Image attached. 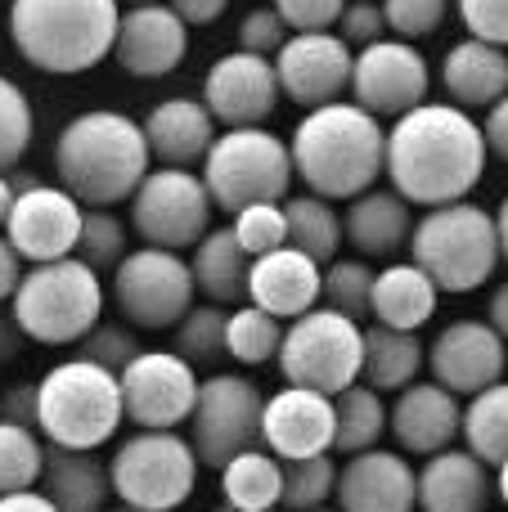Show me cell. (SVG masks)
<instances>
[{
    "label": "cell",
    "mask_w": 508,
    "mask_h": 512,
    "mask_svg": "<svg viewBox=\"0 0 508 512\" xmlns=\"http://www.w3.org/2000/svg\"><path fill=\"white\" fill-rule=\"evenodd\" d=\"M342 230L347 243L360 256H392L410 243L414 234V212L396 189H365L360 198H351L342 212Z\"/></svg>",
    "instance_id": "obj_29"
},
{
    "label": "cell",
    "mask_w": 508,
    "mask_h": 512,
    "mask_svg": "<svg viewBox=\"0 0 508 512\" xmlns=\"http://www.w3.org/2000/svg\"><path fill=\"white\" fill-rule=\"evenodd\" d=\"M45 450H50V445L41 441V432L0 418V495H14V490L41 486Z\"/></svg>",
    "instance_id": "obj_40"
},
{
    "label": "cell",
    "mask_w": 508,
    "mask_h": 512,
    "mask_svg": "<svg viewBox=\"0 0 508 512\" xmlns=\"http://www.w3.org/2000/svg\"><path fill=\"white\" fill-rule=\"evenodd\" d=\"M508 369V342L491 319H455L428 342V373L455 396H477L495 387Z\"/></svg>",
    "instance_id": "obj_18"
},
{
    "label": "cell",
    "mask_w": 508,
    "mask_h": 512,
    "mask_svg": "<svg viewBox=\"0 0 508 512\" xmlns=\"http://www.w3.org/2000/svg\"><path fill=\"white\" fill-rule=\"evenodd\" d=\"M333 504L342 512H414L419 508V472L410 468L401 450H374L351 454L338 468V490Z\"/></svg>",
    "instance_id": "obj_23"
},
{
    "label": "cell",
    "mask_w": 508,
    "mask_h": 512,
    "mask_svg": "<svg viewBox=\"0 0 508 512\" xmlns=\"http://www.w3.org/2000/svg\"><path fill=\"white\" fill-rule=\"evenodd\" d=\"M374 274L378 270H369V261H360V256H338V261H329L324 265V301L320 306H333L347 319L365 324L369 310H374Z\"/></svg>",
    "instance_id": "obj_41"
},
{
    "label": "cell",
    "mask_w": 508,
    "mask_h": 512,
    "mask_svg": "<svg viewBox=\"0 0 508 512\" xmlns=\"http://www.w3.org/2000/svg\"><path fill=\"white\" fill-rule=\"evenodd\" d=\"M23 351H27L23 324L14 319V310H9V306H0V364H14Z\"/></svg>",
    "instance_id": "obj_55"
},
{
    "label": "cell",
    "mask_w": 508,
    "mask_h": 512,
    "mask_svg": "<svg viewBox=\"0 0 508 512\" xmlns=\"http://www.w3.org/2000/svg\"><path fill=\"white\" fill-rule=\"evenodd\" d=\"M279 495H284V459H275L266 445L234 454L221 468V504L243 512H270L279 508Z\"/></svg>",
    "instance_id": "obj_33"
},
{
    "label": "cell",
    "mask_w": 508,
    "mask_h": 512,
    "mask_svg": "<svg viewBox=\"0 0 508 512\" xmlns=\"http://www.w3.org/2000/svg\"><path fill=\"white\" fill-rule=\"evenodd\" d=\"M248 301L288 324V319L306 315V310H315L324 301V265L297 248H275L266 256H252Z\"/></svg>",
    "instance_id": "obj_24"
},
{
    "label": "cell",
    "mask_w": 508,
    "mask_h": 512,
    "mask_svg": "<svg viewBox=\"0 0 508 512\" xmlns=\"http://www.w3.org/2000/svg\"><path fill=\"white\" fill-rule=\"evenodd\" d=\"M387 32H396L401 41H419L432 36L450 14V0H383Z\"/></svg>",
    "instance_id": "obj_46"
},
{
    "label": "cell",
    "mask_w": 508,
    "mask_h": 512,
    "mask_svg": "<svg viewBox=\"0 0 508 512\" xmlns=\"http://www.w3.org/2000/svg\"><path fill=\"white\" fill-rule=\"evenodd\" d=\"M261 414H266V396L252 378L230 369L207 373L189 414V445L207 468H225L234 454L261 445Z\"/></svg>",
    "instance_id": "obj_13"
},
{
    "label": "cell",
    "mask_w": 508,
    "mask_h": 512,
    "mask_svg": "<svg viewBox=\"0 0 508 512\" xmlns=\"http://www.w3.org/2000/svg\"><path fill=\"white\" fill-rule=\"evenodd\" d=\"M140 351H144V346H140V328H131L126 319H122V324H113V319H99V324L77 342L81 360L104 364L108 373H122Z\"/></svg>",
    "instance_id": "obj_45"
},
{
    "label": "cell",
    "mask_w": 508,
    "mask_h": 512,
    "mask_svg": "<svg viewBox=\"0 0 508 512\" xmlns=\"http://www.w3.org/2000/svg\"><path fill=\"white\" fill-rule=\"evenodd\" d=\"M288 36H293V32H288V23L279 18V9L275 5H261V9H248V14H243L234 41H239V50H248V54L275 59V54L284 50Z\"/></svg>",
    "instance_id": "obj_47"
},
{
    "label": "cell",
    "mask_w": 508,
    "mask_h": 512,
    "mask_svg": "<svg viewBox=\"0 0 508 512\" xmlns=\"http://www.w3.org/2000/svg\"><path fill=\"white\" fill-rule=\"evenodd\" d=\"M275 364L288 387H311L324 391V396H338L365 373V324L347 319L333 306H315L284 324Z\"/></svg>",
    "instance_id": "obj_9"
},
{
    "label": "cell",
    "mask_w": 508,
    "mask_h": 512,
    "mask_svg": "<svg viewBox=\"0 0 508 512\" xmlns=\"http://www.w3.org/2000/svg\"><path fill=\"white\" fill-rule=\"evenodd\" d=\"M149 171L153 153L144 126L117 108H86L54 140V176L81 207L131 203Z\"/></svg>",
    "instance_id": "obj_3"
},
{
    "label": "cell",
    "mask_w": 508,
    "mask_h": 512,
    "mask_svg": "<svg viewBox=\"0 0 508 512\" xmlns=\"http://www.w3.org/2000/svg\"><path fill=\"white\" fill-rule=\"evenodd\" d=\"M230 230L239 239V248L248 256H266L275 248H288V216L284 203H252L243 212L230 216Z\"/></svg>",
    "instance_id": "obj_44"
},
{
    "label": "cell",
    "mask_w": 508,
    "mask_h": 512,
    "mask_svg": "<svg viewBox=\"0 0 508 512\" xmlns=\"http://www.w3.org/2000/svg\"><path fill=\"white\" fill-rule=\"evenodd\" d=\"M36 432L63 450H99L126 423L122 382L95 360H63L50 364L36 382Z\"/></svg>",
    "instance_id": "obj_5"
},
{
    "label": "cell",
    "mask_w": 508,
    "mask_h": 512,
    "mask_svg": "<svg viewBox=\"0 0 508 512\" xmlns=\"http://www.w3.org/2000/svg\"><path fill=\"white\" fill-rule=\"evenodd\" d=\"M144 140H149L153 167H203L207 149L216 144V117L207 113L203 99L171 95L158 99L144 117Z\"/></svg>",
    "instance_id": "obj_25"
},
{
    "label": "cell",
    "mask_w": 508,
    "mask_h": 512,
    "mask_svg": "<svg viewBox=\"0 0 508 512\" xmlns=\"http://www.w3.org/2000/svg\"><path fill=\"white\" fill-rule=\"evenodd\" d=\"M14 319L36 346H77L104 319V274L77 256L27 265L14 301Z\"/></svg>",
    "instance_id": "obj_6"
},
{
    "label": "cell",
    "mask_w": 508,
    "mask_h": 512,
    "mask_svg": "<svg viewBox=\"0 0 508 512\" xmlns=\"http://www.w3.org/2000/svg\"><path fill=\"white\" fill-rule=\"evenodd\" d=\"M311 512H342V508H329V504H324V508H311Z\"/></svg>",
    "instance_id": "obj_64"
},
{
    "label": "cell",
    "mask_w": 508,
    "mask_h": 512,
    "mask_svg": "<svg viewBox=\"0 0 508 512\" xmlns=\"http://www.w3.org/2000/svg\"><path fill=\"white\" fill-rule=\"evenodd\" d=\"M293 171L306 194H320L329 203H351L365 189L383 180L387 167V126L383 117L365 113L360 104H324L311 108L293 126Z\"/></svg>",
    "instance_id": "obj_2"
},
{
    "label": "cell",
    "mask_w": 508,
    "mask_h": 512,
    "mask_svg": "<svg viewBox=\"0 0 508 512\" xmlns=\"http://www.w3.org/2000/svg\"><path fill=\"white\" fill-rule=\"evenodd\" d=\"M167 5L176 9L189 27H207V23H216V18L230 9V0H167Z\"/></svg>",
    "instance_id": "obj_54"
},
{
    "label": "cell",
    "mask_w": 508,
    "mask_h": 512,
    "mask_svg": "<svg viewBox=\"0 0 508 512\" xmlns=\"http://www.w3.org/2000/svg\"><path fill=\"white\" fill-rule=\"evenodd\" d=\"M284 216H288V248L306 252L311 261L329 265L338 261L347 230H342V216L333 212L329 198L320 194H288L284 198Z\"/></svg>",
    "instance_id": "obj_35"
},
{
    "label": "cell",
    "mask_w": 508,
    "mask_h": 512,
    "mask_svg": "<svg viewBox=\"0 0 508 512\" xmlns=\"http://www.w3.org/2000/svg\"><path fill=\"white\" fill-rule=\"evenodd\" d=\"M212 512H243V508H230V504H221V508H212ZM270 512H279V508H270Z\"/></svg>",
    "instance_id": "obj_62"
},
{
    "label": "cell",
    "mask_w": 508,
    "mask_h": 512,
    "mask_svg": "<svg viewBox=\"0 0 508 512\" xmlns=\"http://www.w3.org/2000/svg\"><path fill=\"white\" fill-rule=\"evenodd\" d=\"M432 90V68L423 59V50L414 41H374L365 50H356L351 63V104H360L374 117H401L410 108L428 104Z\"/></svg>",
    "instance_id": "obj_15"
},
{
    "label": "cell",
    "mask_w": 508,
    "mask_h": 512,
    "mask_svg": "<svg viewBox=\"0 0 508 512\" xmlns=\"http://www.w3.org/2000/svg\"><path fill=\"white\" fill-rule=\"evenodd\" d=\"M495 499V472L473 450L432 454L419 468V512H486Z\"/></svg>",
    "instance_id": "obj_26"
},
{
    "label": "cell",
    "mask_w": 508,
    "mask_h": 512,
    "mask_svg": "<svg viewBox=\"0 0 508 512\" xmlns=\"http://www.w3.org/2000/svg\"><path fill=\"white\" fill-rule=\"evenodd\" d=\"M36 140V113L32 99L18 81H9L0 72V171H14L23 162V153Z\"/></svg>",
    "instance_id": "obj_43"
},
{
    "label": "cell",
    "mask_w": 508,
    "mask_h": 512,
    "mask_svg": "<svg viewBox=\"0 0 508 512\" xmlns=\"http://www.w3.org/2000/svg\"><path fill=\"white\" fill-rule=\"evenodd\" d=\"M288 32H333L347 0H275Z\"/></svg>",
    "instance_id": "obj_50"
},
{
    "label": "cell",
    "mask_w": 508,
    "mask_h": 512,
    "mask_svg": "<svg viewBox=\"0 0 508 512\" xmlns=\"http://www.w3.org/2000/svg\"><path fill=\"white\" fill-rule=\"evenodd\" d=\"M14 198H18V176L0 171V234H5V221H9V207H14Z\"/></svg>",
    "instance_id": "obj_58"
},
{
    "label": "cell",
    "mask_w": 508,
    "mask_h": 512,
    "mask_svg": "<svg viewBox=\"0 0 508 512\" xmlns=\"http://www.w3.org/2000/svg\"><path fill=\"white\" fill-rule=\"evenodd\" d=\"M464 432V405L455 391H446L441 382H410L405 391H396V400L387 405V436L396 441L401 454H432L450 450Z\"/></svg>",
    "instance_id": "obj_22"
},
{
    "label": "cell",
    "mask_w": 508,
    "mask_h": 512,
    "mask_svg": "<svg viewBox=\"0 0 508 512\" xmlns=\"http://www.w3.org/2000/svg\"><path fill=\"white\" fill-rule=\"evenodd\" d=\"M428 369V346L419 342V333H401L387 324L365 328V373L360 382H369L374 391H405L410 382H419V373Z\"/></svg>",
    "instance_id": "obj_32"
},
{
    "label": "cell",
    "mask_w": 508,
    "mask_h": 512,
    "mask_svg": "<svg viewBox=\"0 0 508 512\" xmlns=\"http://www.w3.org/2000/svg\"><path fill=\"white\" fill-rule=\"evenodd\" d=\"M495 230H500V256L508 265V194L500 198V207H495Z\"/></svg>",
    "instance_id": "obj_59"
},
{
    "label": "cell",
    "mask_w": 508,
    "mask_h": 512,
    "mask_svg": "<svg viewBox=\"0 0 508 512\" xmlns=\"http://www.w3.org/2000/svg\"><path fill=\"white\" fill-rule=\"evenodd\" d=\"M333 418H338V427H333V450L347 454V459L374 450L387 436V400H383V391H374L369 382H351L347 391H338V396H333Z\"/></svg>",
    "instance_id": "obj_34"
},
{
    "label": "cell",
    "mask_w": 508,
    "mask_h": 512,
    "mask_svg": "<svg viewBox=\"0 0 508 512\" xmlns=\"http://www.w3.org/2000/svg\"><path fill=\"white\" fill-rule=\"evenodd\" d=\"M122 405L126 423L144 427V432H176L180 423H189L198 400V369L176 351H140L122 373Z\"/></svg>",
    "instance_id": "obj_14"
},
{
    "label": "cell",
    "mask_w": 508,
    "mask_h": 512,
    "mask_svg": "<svg viewBox=\"0 0 508 512\" xmlns=\"http://www.w3.org/2000/svg\"><path fill=\"white\" fill-rule=\"evenodd\" d=\"M279 342H284V319H275L270 310L252 306V301L230 310L225 351H230L234 364H270L279 355Z\"/></svg>",
    "instance_id": "obj_38"
},
{
    "label": "cell",
    "mask_w": 508,
    "mask_h": 512,
    "mask_svg": "<svg viewBox=\"0 0 508 512\" xmlns=\"http://www.w3.org/2000/svg\"><path fill=\"white\" fill-rule=\"evenodd\" d=\"M441 288L432 283L428 270L414 261H392L374 274V324L401 328V333H419L432 315H437Z\"/></svg>",
    "instance_id": "obj_31"
},
{
    "label": "cell",
    "mask_w": 508,
    "mask_h": 512,
    "mask_svg": "<svg viewBox=\"0 0 508 512\" xmlns=\"http://www.w3.org/2000/svg\"><path fill=\"white\" fill-rule=\"evenodd\" d=\"M410 261L432 274L441 292H477L495 274L500 256V230L495 212L477 203H446L428 207L414 221L410 234Z\"/></svg>",
    "instance_id": "obj_7"
},
{
    "label": "cell",
    "mask_w": 508,
    "mask_h": 512,
    "mask_svg": "<svg viewBox=\"0 0 508 512\" xmlns=\"http://www.w3.org/2000/svg\"><path fill=\"white\" fill-rule=\"evenodd\" d=\"M495 472V495L504 499V508H508V459L500 463V468H491Z\"/></svg>",
    "instance_id": "obj_60"
},
{
    "label": "cell",
    "mask_w": 508,
    "mask_h": 512,
    "mask_svg": "<svg viewBox=\"0 0 508 512\" xmlns=\"http://www.w3.org/2000/svg\"><path fill=\"white\" fill-rule=\"evenodd\" d=\"M113 306L140 333H171L198 301V283L189 256L167 248H135L113 274Z\"/></svg>",
    "instance_id": "obj_11"
},
{
    "label": "cell",
    "mask_w": 508,
    "mask_h": 512,
    "mask_svg": "<svg viewBox=\"0 0 508 512\" xmlns=\"http://www.w3.org/2000/svg\"><path fill=\"white\" fill-rule=\"evenodd\" d=\"M441 86H446L450 104L459 108H491L495 99L508 95V50L491 41H459L441 59Z\"/></svg>",
    "instance_id": "obj_27"
},
{
    "label": "cell",
    "mask_w": 508,
    "mask_h": 512,
    "mask_svg": "<svg viewBox=\"0 0 508 512\" xmlns=\"http://www.w3.org/2000/svg\"><path fill=\"white\" fill-rule=\"evenodd\" d=\"M185 54H189V23L171 5L153 0V5L122 9L113 59L126 77H140V81L171 77L185 63Z\"/></svg>",
    "instance_id": "obj_20"
},
{
    "label": "cell",
    "mask_w": 508,
    "mask_h": 512,
    "mask_svg": "<svg viewBox=\"0 0 508 512\" xmlns=\"http://www.w3.org/2000/svg\"><path fill=\"white\" fill-rule=\"evenodd\" d=\"M203 104L216 117V126H266V117L279 108V77L275 59H261L248 50H230L207 68Z\"/></svg>",
    "instance_id": "obj_19"
},
{
    "label": "cell",
    "mask_w": 508,
    "mask_h": 512,
    "mask_svg": "<svg viewBox=\"0 0 508 512\" xmlns=\"http://www.w3.org/2000/svg\"><path fill=\"white\" fill-rule=\"evenodd\" d=\"M36 414H41V405H36V382H14V387L0 391V418L36 432Z\"/></svg>",
    "instance_id": "obj_51"
},
{
    "label": "cell",
    "mask_w": 508,
    "mask_h": 512,
    "mask_svg": "<svg viewBox=\"0 0 508 512\" xmlns=\"http://www.w3.org/2000/svg\"><path fill=\"white\" fill-rule=\"evenodd\" d=\"M41 490L59 512H104L108 495H113V477H108V463L95 450L50 445L45 450Z\"/></svg>",
    "instance_id": "obj_28"
},
{
    "label": "cell",
    "mask_w": 508,
    "mask_h": 512,
    "mask_svg": "<svg viewBox=\"0 0 508 512\" xmlns=\"http://www.w3.org/2000/svg\"><path fill=\"white\" fill-rule=\"evenodd\" d=\"M104 512H140V508H126V504H122V508H104Z\"/></svg>",
    "instance_id": "obj_63"
},
{
    "label": "cell",
    "mask_w": 508,
    "mask_h": 512,
    "mask_svg": "<svg viewBox=\"0 0 508 512\" xmlns=\"http://www.w3.org/2000/svg\"><path fill=\"white\" fill-rule=\"evenodd\" d=\"M72 256L86 261L95 274H113L131 256V225L122 216H113V207H86Z\"/></svg>",
    "instance_id": "obj_39"
},
{
    "label": "cell",
    "mask_w": 508,
    "mask_h": 512,
    "mask_svg": "<svg viewBox=\"0 0 508 512\" xmlns=\"http://www.w3.org/2000/svg\"><path fill=\"white\" fill-rule=\"evenodd\" d=\"M459 441H464V450H473L486 468H500L508 459V378L477 391V396H468Z\"/></svg>",
    "instance_id": "obj_36"
},
{
    "label": "cell",
    "mask_w": 508,
    "mask_h": 512,
    "mask_svg": "<svg viewBox=\"0 0 508 512\" xmlns=\"http://www.w3.org/2000/svg\"><path fill=\"white\" fill-rule=\"evenodd\" d=\"M81 216H86V207L63 185H45V180L27 176L18 180V198L5 221V239L14 243V252L27 265L59 261V256H72V248H77Z\"/></svg>",
    "instance_id": "obj_16"
},
{
    "label": "cell",
    "mask_w": 508,
    "mask_h": 512,
    "mask_svg": "<svg viewBox=\"0 0 508 512\" xmlns=\"http://www.w3.org/2000/svg\"><path fill=\"white\" fill-rule=\"evenodd\" d=\"M117 5H126V9H131V5H153V0H117Z\"/></svg>",
    "instance_id": "obj_61"
},
{
    "label": "cell",
    "mask_w": 508,
    "mask_h": 512,
    "mask_svg": "<svg viewBox=\"0 0 508 512\" xmlns=\"http://www.w3.org/2000/svg\"><path fill=\"white\" fill-rule=\"evenodd\" d=\"M23 270H27V261L14 252V243L0 234V306H9V301H14L18 283H23Z\"/></svg>",
    "instance_id": "obj_53"
},
{
    "label": "cell",
    "mask_w": 508,
    "mask_h": 512,
    "mask_svg": "<svg viewBox=\"0 0 508 512\" xmlns=\"http://www.w3.org/2000/svg\"><path fill=\"white\" fill-rule=\"evenodd\" d=\"M333 396L311 387H279L266 396V414H261V445L275 459H315V454H333Z\"/></svg>",
    "instance_id": "obj_21"
},
{
    "label": "cell",
    "mask_w": 508,
    "mask_h": 512,
    "mask_svg": "<svg viewBox=\"0 0 508 512\" xmlns=\"http://www.w3.org/2000/svg\"><path fill=\"white\" fill-rule=\"evenodd\" d=\"M189 270H194L198 283V297L216 301V306L234 310L248 301V270H252V256L239 248L230 225H212L203 239L189 248Z\"/></svg>",
    "instance_id": "obj_30"
},
{
    "label": "cell",
    "mask_w": 508,
    "mask_h": 512,
    "mask_svg": "<svg viewBox=\"0 0 508 512\" xmlns=\"http://www.w3.org/2000/svg\"><path fill=\"white\" fill-rule=\"evenodd\" d=\"M225 324H230V310L225 306H216V301H194V306L185 310V319L171 328V351L185 355L194 369L198 364L230 360V351H225Z\"/></svg>",
    "instance_id": "obj_37"
},
{
    "label": "cell",
    "mask_w": 508,
    "mask_h": 512,
    "mask_svg": "<svg viewBox=\"0 0 508 512\" xmlns=\"http://www.w3.org/2000/svg\"><path fill=\"white\" fill-rule=\"evenodd\" d=\"M486 319H491V328L508 342V283L491 292V310H486Z\"/></svg>",
    "instance_id": "obj_57"
},
{
    "label": "cell",
    "mask_w": 508,
    "mask_h": 512,
    "mask_svg": "<svg viewBox=\"0 0 508 512\" xmlns=\"http://www.w3.org/2000/svg\"><path fill=\"white\" fill-rule=\"evenodd\" d=\"M338 36L351 50H365V45L383 41L387 36L383 0H347V9H342V18H338Z\"/></svg>",
    "instance_id": "obj_48"
},
{
    "label": "cell",
    "mask_w": 508,
    "mask_h": 512,
    "mask_svg": "<svg viewBox=\"0 0 508 512\" xmlns=\"http://www.w3.org/2000/svg\"><path fill=\"white\" fill-rule=\"evenodd\" d=\"M482 135H486V149H491V158L508 162V95L495 99V104L482 113Z\"/></svg>",
    "instance_id": "obj_52"
},
{
    "label": "cell",
    "mask_w": 508,
    "mask_h": 512,
    "mask_svg": "<svg viewBox=\"0 0 508 512\" xmlns=\"http://www.w3.org/2000/svg\"><path fill=\"white\" fill-rule=\"evenodd\" d=\"M0 512H59V508L45 499L41 486H32V490H14V495H0Z\"/></svg>",
    "instance_id": "obj_56"
},
{
    "label": "cell",
    "mask_w": 508,
    "mask_h": 512,
    "mask_svg": "<svg viewBox=\"0 0 508 512\" xmlns=\"http://www.w3.org/2000/svg\"><path fill=\"white\" fill-rule=\"evenodd\" d=\"M482 122L459 104H419L387 126V185L410 207L464 203L486 176Z\"/></svg>",
    "instance_id": "obj_1"
},
{
    "label": "cell",
    "mask_w": 508,
    "mask_h": 512,
    "mask_svg": "<svg viewBox=\"0 0 508 512\" xmlns=\"http://www.w3.org/2000/svg\"><path fill=\"white\" fill-rule=\"evenodd\" d=\"M351 63H356V50L338 32H293L275 54L279 95L306 113L338 104L351 90Z\"/></svg>",
    "instance_id": "obj_17"
},
{
    "label": "cell",
    "mask_w": 508,
    "mask_h": 512,
    "mask_svg": "<svg viewBox=\"0 0 508 512\" xmlns=\"http://www.w3.org/2000/svg\"><path fill=\"white\" fill-rule=\"evenodd\" d=\"M473 41H491L508 50V0H455Z\"/></svg>",
    "instance_id": "obj_49"
},
{
    "label": "cell",
    "mask_w": 508,
    "mask_h": 512,
    "mask_svg": "<svg viewBox=\"0 0 508 512\" xmlns=\"http://www.w3.org/2000/svg\"><path fill=\"white\" fill-rule=\"evenodd\" d=\"M198 468H203V459L194 454L189 436L144 432V427H135L126 441H117L113 459H108L113 495L126 508H140V512L185 508L198 486Z\"/></svg>",
    "instance_id": "obj_10"
},
{
    "label": "cell",
    "mask_w": 508,
    "mask_h": 512,
    "mask_svg": "<svg viewBox=\"0 0 508 512\" xmlns=\"http://www.w3.org/2000/svg\"><path fill=\"white\" fill-rule=\"evenodd\" d=\"M203 185L212 194L216 212L234 216L252 203H284L293 194V153L266 126H234L221 131L203 158Z\"/></svg>",
    "instance_id": "obj_8"
},
{
    "label": "cell",
    "mask_w": 508,
    "mask_h": 512,
    "mask_svg": "<svg viewBox=\"0 0 508 512\" xmlns=\"http://www.w3.org/2000/svg\"><path fill=\"white\" fill-rule=\"evenodd\" d=\"M338 490V463L333 454H315V459H293L284 463V495L279 512H311L324 508Z\"/></svg>",
    "instance_id": "obj_42"
},
{
    "label": "cell",
    "mask_w": 508,
    "mask_h": 512,
    "mask_svg": "<svg viewBox=\"0 0 508 512\" xmlns=\"http://www.w3.org/2000/svg\"><path fill=\"white\" fill-rule=\"evenodd\" d=\"M117 0H9V41L18 59L50 77H81L113 59Z\"/></svg>",
    "instance_id": "obj_4"
},
{
    "label": "cell",
    "mask_w": 508,
    "mask_h": 512,
    "mask_svg": "<svg viewBox=\"0 0 508 512\" xmlns=\"http://www.w3.org/2000/svg\"><path fill=\"white\" fill-rule=\"evenodd\" d=\"M216 203L203 176L189 167H153L131 194V230L144 248L189 252L212 230Z\"/></svg>",
    "instance_id": "obj_12"
}]
</instances>
